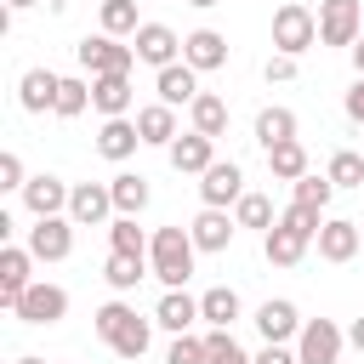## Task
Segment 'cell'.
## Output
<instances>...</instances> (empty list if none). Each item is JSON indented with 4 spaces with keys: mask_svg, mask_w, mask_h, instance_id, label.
Masks as SVG:
<instances>
[{
    "mask_svg": "<svg viewBox=\"0 0 364 364\" xmlns=\"http://www.w3.org/2000/svg\"><path fill=\"white\" fill-rule=\"evenodd\" d=\"M108 193H114V210H119V216H136V210L148 205V176H131V171H125V176L108 182Z\"/></svg>",
    "mask_w": 364,
    "mask_h": 364,
    "instance_id": "f1b7e54d",
    "label": "cell"
},
{
    "mask_svg": "<svg viewBox=\"0 0 364 364\" xmlns=\"http://www.w3.org/2000/svg\"><path fill=\"white\" fill-rule=\"evenodd\" d=\"M125 318H131V307H125V301H108V307H97V336H102V341H114V336L125 330Z\"/></svg>",
    "mask_w": 364,
    "mask_h": 364,
    "instance_id": "ab89813d",
    "label": "cell"
},
{
    "mask_svg": "<svg viewBox=\"0 0 364 364\" xmlns=\"http://www.w3.org/2000/svg\"><path fill=\"white\" fill-rule=\"evenodd\" d=\"M330 193H336V182H330V176H313V171H307V176L296 182V205H313V210H324V205H330Z\"/></svg>",
    "mask_w": 364,
    "mask_h": 364,
    "instance_id": "74e56055",
    "label": "cell"
},
{
    "mask_svg": "<svg viewBox=\"0 0 364 364\" xmlns=\"http://www.w3.org/2000/svg\"><path fill=\"white\" fill-rule=\"evenodd\" d=\"M199 318V301L188 296V290H165L159 296V307H154V324H165L171 336H188V324Z\"/></svg>",
    "mask_w": 364,
    "mask_h": 364,
    "instance_id": "ffe728a7",
    "label": "cell"
},
{
    "mask_svg": "<svg viewBox=\"0 0 364 364\" xmlns=\"http://www.w3.org/2000/svg\"><path fill=\"white\" fill-rule=\"evenodd\" d=\"M68 199H74V188H63V176H28V188H23V205L34 210V222L68 210Z\"/></svg>",
    "mask_w": 364,
    "mask_h": 364,
    "instance_id": "7c38bea8",
    "label": "cell"
},
{
    "mask_svg": "<svg viewBox=\"0 0 364 364\" xmlns=\"http://www.w3.org/2000/svg\"><path fill=\"white\" fill-rule=\"evenodd\" d=\"M347 119L364 125V80H353V91H347Z\"/></svg>",
    "mask_w": 364,
    "mask_h": 364,
    "instance_id": "f6af8a7d",
    "label": "cell"
},
{
    "mask_svg": "<svg viewBox=\"0 0 364 364\" xmlns=\"http://www.w3.org/2000/svg\"><path fill=\"white\" fill-rule=\"evenodd\" d=\"M267 80H279V85H284V80H296V57L273 51V57H267Z\"/></svg>",
    "mask_w": 364,
    "mask_h": 364,
    "instance_id": "7bdbcfd3",
    "label": "cell"
},
{
    "mask_svg": "<svg viewBox=\"0 0 364 364\" xmlns=\"http://www.w3.org/2000/svg\"><path fill=\"white\" fill-rule=\"evenodd\" d=\"M336 188H364V154H353V148H341L336 159H330V171H324Z\"/></svg>",
    "mask_w": 364,
    "mask_h": 364,
    "instance_id": "e575fe53",
    "label": "cell"
},
{
    "mask_svg": "<svg viewBox=\"0 0 364 364\" xmlns=\"http://www.w3.org/2000/svg\"><path fill=\"white\" fill-rule=\"evenodd\" d=\"M182 63H188L193 74H205V68H222V63H228V40H222L216 28H193V34L182 40Z\"/></svg>",
    "mask_w": 364,
    "mask_h": 364,
    "instance_id": "30bf717a",
    "label": "cell"
},
{
    "mask_svg": "<svg viewBox=\"0 0 364 364\" xmlns=\"http://www.w3.org/2000/svg\"><path fill=\"white\" fill-rule=\"evenodd\" d=\"M199 318H210L216 330H228V324L239 318V290H228V284L205 290V296H199Z\"/></svg>",
    "mask_w": 364,
    "mask_h": 364,
    "instance_id": "83f0119b",
    "label": "cell"
},
{
    "mask_svg": "<svg viewBox=\"0 0 364 364\" xmlns=\"http://www.w3.org/2000/svg\"><path fill=\"white\" fill-rule=\"evenodd\" d=\"M256 330H262V341H290V336H301V318H296L290 301H262L256 307Z\"/></svg>",
    "mask_w": 364,
    "mask_h": 364,
    "instance_id": "44dd1931",
    "label": "cell"
},
{
    "mask_svg": "<svg viewBox=\"0 0 364 364\" xmlns=\"http://www.w3.org/2000/svg\"><path fill=\"white\" fill-rule=\"evenodd\" d=\"M233 228H239V222H228V210H210V205H205L188 233H193L199 250H228V245H233Z\"/></svg>",
    "mask_w": 364,
    "mask_h": 364,
    "instance_id": "d6986e66",
    "label": "cell"
},
{
    "mask_svg": "<svg viewBox=\"0 0 364 364\" xmlns=\"http://www.w3.org/2000/svg\"><path fill=\"white\" fill-rule=\"evenodd\" d=\"M318 40L324 46H358V0H324L318 6Z\"/></svg>",
    "mask_w": 364,
    "mask_h": 364,
    "instance_id": "ba28073f",
    "label": "cell"
},
{
    "mask_svg": "<svg viewBox=\"0 0 364 364\" xmlns=\"http://www.w3.org/2000/svg\"><path fill=\"white\" fill-rule=\"evenodd\" d=\"M57 91H63V74H51V68H28V74H23V85H17V97H23V108H28V114L57 108Z\"/></svg>",
    "mask_w": 364,
    "mask_h": 364,
    "instance_id": "2e32d148",
    "label": "cell"
},
{
    "mask_svg": "<svg viewBox=\"0 0 364 364\" xmlns=\"http://www.w3.org/2000/svg\"><path fill=\"white\" fill-rule=\"evenodd\" d=\"M256 364H301V358H296V353H290L284 341H267V347L256 353Z\"/></svg>",
    "mask_w": 364,
    "mask_h": 364,
    "instance_id": "ee69618b",
    "label": "cell"
},
{
    "mask_svg": "<svg viewBox=\"0 0 364 364\" xmlns=\"http://www.w3.org/2000/svg\"><path fill=\"white\" fill-rule=\"evenodd\" d=\"M188 6H199V11H205V6H222V0H188Z\"/></svg>",
    "mask_w": 364,
    "mask_h": 364,
    "instance_id": "681fc988",
    "label": "cell"
},
{
    "mask_svg": "<svg viewBox=\"0 0 364 364\" xmlns=\"http://www.w3.org/2000/svg\"><path fill=\"white\" fill-rule=\"evenodd\" d=\"M28 6H34V0H6V11H28Z\"/></svg>",
    "mask_w": 364,
    "mask_h": 364,
    "instance_id": "c3c4849f",
    "label": "cell"
},
{
    "mask_svg": "<svg viewBox=\"0 0 364 364\" xmlns=\"http://www.w3.org/2000/svg\"><path fill=\"white\" fill-rule=\"evenodd\" d=\"M262 250H267V262L273 267H296L301 262V250H307V233H296V228H267V239H262Z\"/></svg>",
    "mask_w": 364,
    "mask_h": 364,
    "instance_id": "cb8c5ba5",
    "label": "cell"
},
{
    "mask_svg": "<svg viewBox=\"0 0 364 364\" xmlns=\"http://www.w3.org/2000/svg\"><path fill=\"white\" fill-rule=\"evenodd\" d=\"M256 142H262V148L296 142V114H290V108H262V114H256Z\"/></svg>",
    "mask_w": 364,
    "mask_h": 364,
    "instance_id": "484cf974",
    "label": "cell"
},
{
    "mask_svg": "<svg viewBox=\"0 0 364 364\" xmlns=\"http://www.w3.org/2000/svg\"><path fill=\"white\" fill-rule=\"evenodd\" d=\"M193 233L188 228H154V245H148V267L165 290H182L193 279Z\"/></svg>",
    "mask_w": 364,
    "mask_h": 364,
    "instance_id": "6da1fadb",
    "label": "cell"
},
{
    "mask_svg": "<svg viewBox=\"0 0 364 364\" xmlns=\"http://www.w3.org/2000/svg\"><path fill=\"white\" fill-rule=\"evenodd\" d=\"M136 131H142V142H159V148H171V142H176V108H165V102H148V108L136 114Z\"/></svg>",
    "mask_w": 364,
    "mask_h": 364,
    "instance_id": "d4e9b609",
    "label": "cell"
},
{
    "mask_svg": "<svg viewBox=\"0 0 364 364\" xmlns=\"http://www.w3.org/2000/svg\"><path fill=\"white\" fill-rule=\"evenodd\" d=\"M165 364H205V336H176Z\"/></svg>",
    "mask_w": 364,
    "mask_h": 364,
    "instance_id": "60d3db41",
    "label": "cell"
},
{
    "mask_svg": "<svg viewBox=\"0 0 364 364\" xmlns=\"http://www.w3.org/2000/svg\"><path fill=\"white\" fill-rule=\"evenodd\" d=\"M205 364H256V358H245V347L228 330H210L205 336Z\"/></svg>",
    "mask_w": 364,
    "mask_h": 364,
    "instance_id": "d590c367",
    "label": "cell"
},
{
    "mask_svg": "<svg viewBox=\"0 0 364 364\" xmlns=\"http://www.w3.org/2000/svg\"><path fill=\"white\" fill-rule=\"evenodd\" d=\"M353 68H358V80H364V34H358V46H353Z\"/></svg>",
    "mask_w": 364,
    "mask_h": 364,
    "instance_id": "7dc6e473",
    "label": "cell"
},
{
    "mask_svg": "<svg viewBox=\"0 0 364 364\" xmlns=\"http://www.w3.org/2000/svg\"><path fill=\"white\" fill-rule=\"evenodd\" d=\"M91 108H97L102 119H125V108H131V74H102V80H91Z\"/></svg>",
    "mask_w": 364,
    "mask_h": 364,
    "instance_id": "9a60e30c",
    "label": "cell"
},
{
    "mask_svg": "<svg viewBox=\"0 0 364 364\" xmlns=\"http://www.w3.org/2000/svg\"><path fill=\"white\" fill-rule=\"evenodd\" d=\"M347 341H353V347H358V353H364V318H358V324H353V330H347Z\"/></svg>",
    "mask_w": 364,
    "mask_h": 364,
    "instance_id": "bcb514c9",
    "label": "cell"
},
{
    "mask_svg": "<svg viewBox=\"0 0 364 364\" xmlns=\"http://www.w3.org/2000/svg\"><path fill=\"white\" fill-rule=\"evenodd\" d=\"M17 364H46V358H28V353H23V358H17Z\"/></svg>",
    "mask_w": 364,
    "mask_h": 364,
    "instance_id": "f907efd6",
    "label": "cell"
},
{
    "mask_svg": "<svg viewBox=\"0 0 364 364\" xmlns=\"http://www.w3.org/2000/svg\"><path fill=\"white\" fill-rule=\"evenodd\" d=\"M233 222H239V228H279V216H273V199H267V193H245V199L233 205Z\"/></svg>",
    "mask_w": 364,
    "mask_h": 364,
    "instance_id": "4dcf8cb0",
    "label": "cell"
},
{
    "mask_svg": "<svg viewBox=\"0 0 364 364\" xmlns=\"http://www.w3.org/2000/svg\"><path fill=\"white\" fill-rule=\"evenodd\" d=\"M318 216H324V210H313V205H296V199H290V210H284L279 222H284V228H296V233H307V239H318V228H324Z\"/></svg>",
    "mask_w": 364,
    "mask_h": 364,
    "instance_id": "f35d334b",
    "label": "cell"
},
{
    "mask_svg": "<svg viewBox=\"0 0 364 364\" xmlns=\"http://www.w3.org/2000/svg\"><path fill=\"white\" fill-rule=\"evenodd\" d=\"M313 40H318V17H313L307 6H296V0H284V6L273 11V46H279L284 57H301Z\"/></svg>",
    "mask_w": 364,
    "mask_h": 364,
    "instance_id": "7a4b0ae2",
    "label": "cell"
},
{
    "mask_svg": "<svg viewBox=\"0 0 364 364\" xmlns=\"http://www.w3.org/2000/svg\"><path fill=\"white\" fill-rule=\"evenodd\" d=\"M165 154H171V165H176V171H188V176H205V171L216 165V142H210V136H199V131L176 136Z\"/></svg>",
    "mask_w": 364,
    "mask_h": 364,
    "instance_id": "8fae6325",
    "label": "cell"
},
{
    "mask_svg": "<svg viewBox=\"0 0 364 364\" xmlns=\"http://www.w3.org/2000/svg\"><path fill=\"white\" fill-rule=\"evenodd\" d=\"M136 142H142V131L131 119H102V131H97V154L102 159H131Z\"/></svg>",
    "mask_w": 364,
    "mask_h": 364,
    "instance_id": "7402d4cb",
    "label": "cell"
},
{
    "mask_svg": "<svg viewBox=\"0 0 364 364\" xmlns=\"http://www.w3.org/2000/svg\"><path fill=\"white\" fill-rule=\"evenodd\" d=\"M74 51H80V63L91 68V80H102V74H131V63H136V51L119 46L114 34H85Z\"/></svg>",
    "mask_w": 364,
    "mask_h": 364,
    "instance_id": "3957f363",
    "label": "cell"
},
{
    "mask_svg": "<svg viewBox=\"0 0 364 364\" xmlns=\"http://www.w3.org/2000/svg\"><path fill=\"white\" fill-rule=\"evenodd\" d=\"M74 250V216H40L28 228V256L34 262H63Z\"/></svg>",
    "mask_w": 364,
    "mask_h": 364,
    "instance_id": "277c9868",
    "label": "cell"
},
{
    "mask_svg": "<svg viewBox=\"0 0 364 364\" xmlns=\"http://www.w3.org/2000/svg\"><path fill=\"white\" fill-rule=\"evenodd\" d=\"M11 313H17L23 324H57V318L68 313V290H63V284H28Z\"/></svg>",
    "mask_w": 364,
    "mask_h": 364,
    "instance_id": "8992f818",
    "label": "cell"
},
{
    "mask_svg": "<svg viewBox=\"0 0 364 364\" xmlns=\"http://www.w3.org/2000/svg\"><path fill=\"white\" fill-rule=\"evenodd\" d=\"M142 23H136V0H102V34H136Z\"/></svg>",
    "mask_w": 364,
    "mask_h": 364,
    "instance_id": "d6a6232c",
    "label": "cell"
},
{
    "mask_svg": "<svg viewBox=\"0 0 364 364\" xmlns=\"http://www.w3.org/2000/svg\"><path fill=\"white\" fill-rule=\"evenodd\" d=\"M108 347H114L119 358H142V353H148V318H136V313H131V318H125V330H119Z\"/></svg>",
    "mask_w": 364,
    "mask_h": 364,
    "instance_id": "836d02e7",
    "label": "cell"
},
{
    "mask_svg": "<svg viewBox=\"0 0 364 364\" xmlns=\"http://www.w3.org/2000/svg\"><path fill=\"white\" fill-rule=\"evenodd\" d=\"M85 108H91V85H85V80H63V91H57V114L74 119V114H85Z\"/></svg>",
    "mask_w": 364,
    "mask_h": 364,
    "instance_id": "8d00e7d4",
    "label": "cell"
},
{
    "mask_svg": "<svg viewBox=\"0 0 364 364\" xmlns=\"http://www.w3.org/2000/svg\"><path fill=\"white\" fill-rule=\"evenodd\" d=\"M142 273H148V262H142V256H119V250H114V256H108V267H102V279H108L114 290H136V279H142Z\"/></svg>",
    "mask_w": 364,
    "mask_h": 364,
    "instance_id": "1f68e13d",
    "label": "cell"
},
{
    "mask_svg": "<svg viewBox=\"0 0 364 364\" xmlns=\"http://www.w3.org/2000/svg\"><path fill=\"white\" fill-rule=\"evenodd\" d=\"M0 188H28L23 159H17V154H0Z\"/></svg>",
    "mask_w": 364,
    "mask_h": 364,
    "instance_id": "b9f144b4",
    "label": "cell"
},
{
    "mask_svg": "<svg viewBox=\"0 0 364 364\" xmlns=\"http://www.w3.org/2000/svg\"><path fill=\"white\" fill-rule=\"evenodd\" d=\"M296 358L301 364H336L341 358V330L330 318H307L301 336H296Z\"/></svg>",
    "mask_w": 364,
    "mask_h": 364,
    "instance_id": "52a82bcc",
    "label": "cell"
},
{
    "mask_svg": "<svg viewBox=\"0 0 364 364\" xmlns=\"http://www.w3.org/2000/svg\"><path fill=\"white\" fill-rule=\"evenodd\" d=\"M199 199H205L210 210H228V205H239V199H245V171H239L233 159H216V165L199 176Z\"/></svg>",
    "mask_w": 364,
    "mask_h": 364,
    "instance_id": "5b68a950",
    "label": "cell"
},
{
    "mask_svg": "<svg viewBox=\"0 0 364 364\" xmlns=\"http://www.w3.org/2000/svg\"><path fill=\"white\" fill-rule=\"evenodd\" d=\"M131 51H136L142 63H154V68H171L176 51H182V40H176V28H165V23H142V28L131 34Z\"/></svg>",
    "mask_w": 364,
    "mask_h": 364,
    "instance_id": "9c48e42d",
    "label": "cell"
},
{
    "mask_svg": "<svg viewBox=\"0 0 364 364\" xmlns=\"http://www.w3.org/2000/svg\"><path fill=\"white\" fill-rule=\"evenodd\" d=\"M28 262H34V256H28V250H17V245H6V250H0V307H17V301H23V290L34 284V279H28Z\"/></svg>",
    "mask_w": 364,
    "mask_h": 364,
    "instance_id": "5bb4252c",
    "label": "cell"
},
{
    "mask_svg": "<svg viewBox=\"0 0 364 364\" xmlns=\"http://www.w3.org/2000/svg\"><path fill=\"white\" fill-rule=\"evenodd\" d=\"M188 114H193V131H199V136H210V142L228 131V102H222L216 91H199V97L188 102Z\"/></svg>",
    "mask_w": 364,
    "mask_h": 364,
    "instance_id": "603a6c76",
    "label": "cell"
},
{
    "mask_svg": "<svg viewBox=\"0 0 364 364\" xmlns=\"http://www.w3.org/2000/svg\"><path fill=\"white\" fill-rule=\"evenodd\" d=\"M108 245H114L119 256H142V262H148V245H154V239H142L136 216H114V228H108Z\"/></svg>",
    "mask_w": 364,
    "mask_h": 364,
    "instance_id": "f546056e",
    "label": "cell"
},
{
    "mask_svg": "<svg viewBox=\"0 0 364 364\" xmlns=\"http://www.w3.org/2000/svg\"><path fill=\"white\" fill-rule=\"evenodd\" d=\"M108 210H114V193H108V188H97V182H80V188H74V199H68V216H74L80 228H97Z\"/></svg>",
    "mask_w": 364,
    "mask_h": 364,
    "instance_id": "ac0fdd59",
    "label": "cell"
},
{
    "mask_svg": "<svg viewBox=\"0 0 364 364\" xmlns=\"http://www.w3.org/2000/svg\"><path fill=\"white\" fill-rule=\"evenodd\" d=\"M154 91H159V102H165V108H176V102H193V97H199V74H193L188 63H171V68H159Z\"/></svg>",
    "mask_w": 364,
    "mask_h": 364,
    "instance_id": "e0dca14e",
    "label": "cell"
},
{
    "mask_svg": "<svg viewBox=\"0 0 364 364\" xmlns=\"http://www.w3.org/2000/svg\"><path fill=\"white\" fill-rule=\"evenodd\" d=\"M267 171H273L279 182H301V176H307V148H301V142H279V148H267Z\"/></svg>",
    "mask_w": 364,
    "mask_h": 364,
    "instance_id": "4316f807",
    "label": "cell"
},
{
    "mask_svg": "<svg viewBox=\"0 0 364 364\" xmlns=\"http://www.w3.org/2000/svg\"><path fill=\"white\" fill-rule=\"evenodd\" d=\"M364 250V228L358 222H324L318 228V256L324 262H353Z\"/></svg>",
    "mask_w": 364,
    "mask_h": 364,
    "instance_id": "4fadbf2b",
    "label": "cell"
}]
</instances>
